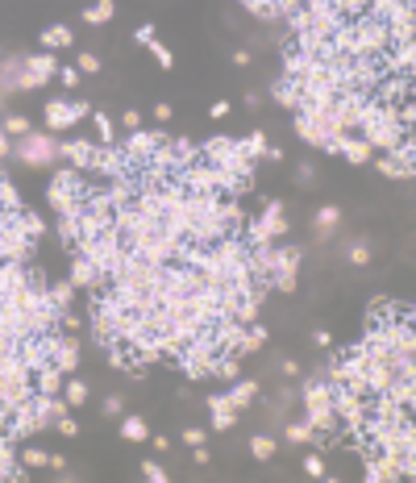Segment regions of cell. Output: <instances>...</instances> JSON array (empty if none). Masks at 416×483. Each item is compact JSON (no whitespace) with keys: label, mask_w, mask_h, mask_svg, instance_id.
Returning a JSON list of instances; mask_svg holds the SVG:
<instances>
[{"label":"cell","mask_w":416,"mask_h":483,"mask_svg":"<svg viewBox=\"0 0 416 483\" xmlns=\"http://www.w3.org/2000/svg\"><path fill=\"white\" fill-rule=\"evenodd\" d=\"M34 396V371L25 367V358L17 350L0 354V408H17Z\"/></svg>","instance_id":"cell-1"},{"label":"cell","mask_w":416,"mask_h":483,"mask_svg":"<svg viewBox=\"0 0 416 483\" xmlns=\"http://www.w3.org/2000/svg\"><path fill=\"white\" fill-rule=\"evenodd\" d=\"M84 171H75V167H63L58 176L50 179L46 188V200L50 209L58 213V217H80V209H84Z\"/></svg>","instance_id":"cell-2"},{"label":"cell","mask_w":416,"mask_h":483,"mask_svg":"<svg viewBox=\"0 0 416 483\" xmlns=\"http://www.w3.org/2000/svg\"><path fill=\"white\" fill-rule=\"evenodd\" d=\"M304 408H308V425L317 434H341L337 425V412H333V396H329V379L317 375L304 384Z\"/></svg>","instance_id":"cell-3"},{"label":"cell","mask_w":416,"mask_h":483,"mask_svg":"<svg viewBox=\"0 0 416 483\" xmlns=\"http://www.w3.org/2000/svg\"><path fill=\"white\" fill-rule=\"evenodd\" d=\"M204 163H213V167H221V171H229V176H254V159L241 150V142H233V137H213L204 150Z\"/></svg>","instance_id":"cell-4"},{"label":"cell","mask_w":416,"mask_h":483,"mask_svg":"<svg viewBox=\"0 0 416 483\" xmlns=\"http://www.w3.org/2000/svg\"><path fill=\"white\" fill-rule=\"evenodd\" d=\"M13 154L25 163V167H54L58 159H63V146L50 137V133H21L17 137V146H13Z\"/></svg>","instance_id":"cell-5"},{"label":"cell","mask_w":416,"mask_h":483,"mask_svg":"<svg viewBox=\"0 0 416 483\" xmlns=\"http://www.w3.org/2000/svg\"><path fill=\"white\" fill-rule=\"evenodd\" d=\"M246 229V246H258V242H275L279 233H287V217H283V204L279 200H271L263 213L254 221H246L241 225Z\"/></svg>","instance_id":"cell-6"},{"label":"cell","mask_w":416,"mask_h":483,"mask_svg":"<svg viewBox=\"0 0 416 483\" xmlns=\"http://www.w3.org/2000/svg\"><path fill=\"white\" fill-rule=\"evenodd\" d=\"M296 271H300V246H275V263L267 288L275 292H296Z\"/></svg>","instance_id":"cell-7"},{"label":"cell","mask_w":416,"mask_h":483,"mask_svg":"<svg viewBox=\"0 0 416 483\" xmlns=\"http://www.w3.org/2000/svg\"><path fill=\"white\" fill-rule=\"evenodd\" d=\"M179 183H184L187 192H217L221 196V171L213 167V163H187L184 171H179Z\"/></svg>","instance_id":"cell-8"},{"label":"cell","mask_w":416,"mask_h":483,"mask_svg":"<svg viewBox=\"0 0 416 483\" xmlns=\"http://www.w3.org/2000/svg\"><path fill=\"white\" fill-rule=\"evenodd\" d=\"M88 117V104H80V100H46V130H71L75 121H84Z\"/></svg>","instance_id":"cell-9"},{"label":"cell","mask_w":416,"mask_h":483,"mask_svg":"<svg viewBox=\"0 0 416 483\" xmlns=\"http://www.w3.org/2000/svg\"><path fill=\"white\" fill-rule=\"evenodd\" d=\"M163 142H167V133H158V130H134V133H125V146H121V150H125V154H130V159L141 167V163H146V159H150Z\"/></svg>","instance_id":"cell-10"},{"label":"cell","mask_w":416,"mask_h":483,"mask_svg":"<svg viewBox=\"0 0 416 483\" xmlns=\"http://www.w3.org/2000/svg\"><path fill=\"white\" fill-rule=\"evenodd\" d=\"M363 137H367V146L370 150H379V154H387L404 133H412V130H404L400 121H379V126H367V130H358Z\"/></svg>","instance_id":"cell-11"},{"label":"cell","mask_w":416,"mask_h":483,"mask_svg":"<svg viewBox=\"0 0 416 483\" xmlns=\"http://www.w3.org/2000/svg\"><path fill=\"white\" fill-rule=\"evenodd\" d=\"M329 150H333V154H341V159H350L354 167H363V163H370V154H374V150L367 146V137H363V133H346V137L329 142Z\"/></svg>","instance_id":"cell-12"},{"label":"cell","mask_w":416,"mask_h":483,"mask_svg":"<svg viewBox=\"0 0 416 483\" xmlns=\"http://www.w3.org/2000/svg\"><path fill=\"white\" fill-rule=\"evenodd\" d=\"M50 362H54L63 375H71V371L80 367V342H75V338H54V334H50Z\"/></svg>","instance_id":"cell-13"},{"label":"cell","mask_w":416,"mask_h":483,"mask_svg":"<svg viewBox=\"0 0 416 483\" xmlns=\"http://www.w3.org/2000/svg\"><path fill=\"white\" fill-rule=\"evenodd\" d=\"M34 392H42V396H63V371H58L54 362H42V367H34Z\"/></svg>","instance_id":"cell-14"},{"label":"cell","mask_w":416,"mask_h":483,"mask_svg":"<svg viewBox=\"0 0 416 483\" xmlns=\"http://www.w3.org/2000/svg\"><path fill=\"white\" fill-rule=\"evenodd\" d=\"M208 408H213V434H225V429L237 425V408L225 396H208Z\"/></svg>","instance_id":"cell-15"},{"label":"cell","mask_w":416,"mask_h":483,"mask_svg":"<svg viewBox=\"0 0 416 483\" xmlns=\"http://www.w3.org/2000/svg\"><path fill=\"white\" fill-rule=\"evenodd\" d=\"M63 159H71V167L88 176V167H92V142H88V137H75V142H63Z\"/></svg>","instance_id":"cell-16"},{"label":"cell","mask_w":416,"mask_h":483,"mask_svg":"<svg viewBox=\"0 0 416 483\" xmlns=\"http://www.w3.org/2000/svg\"><path fill=\"white\" fill-rule=\"evenodd\" d=\"M254 396H258V384H254V379H233V388L225 392V400L241 412L246 404H254Z\"/></svg>","instance_id":"cell-17"},{"label":"cell","mask_w":416,"mask_h":483,"mask_svg":"<svg viewBox=\"0 0 416 483\" xmlns=\"http://www.w3.org/2000/svg\"><path fill=\"white\" fill-rule=\"evenodd\" d=\"M71 283H75V288H100V271L80 255V259L71 263Z\"/></svg>","instance_id":"cell-18"},{"label":"cell","mask_w":416,"mask_h":483,"mask_svg":"<svg viewBox=\"0 0 416 483\" xmlns=\"http://www.w3.org/2000/svg\"><path fill=\"white\" fill-rule=\"evenodd\" d=\"M258 308H263V292H250V296H237V308H233V321L250 325L258 321Z\"/></svg>","instance_id":"cell-19"},{"label":"cell","mask_w":416,"mask_h":483,"mask_svg":"<svg viewBox=\"0 0 416 483\" xmlns=\"http://www.w3.org/2000/svg\"><path fill=\"white\" fill-rule=\"evenodd\" d=\"M25 71H34V75L50 80V75L58 71V59H54V50H42V54H25Z\"/></svg>","instance_id":"cell-20"},{"label":"cell","mask_w":416,"mask_h":483,"mask_svg":"<svg viewBox=\"0 0 416 483\" xmlns=\"http://www.w3.org/2000/svg\"><path fill=\"white\" fill-rule=\"evenodd\" d=\"M21 71H25V54H8V59H0V92L13 88Z\"/></svg>","instance_id":"cell-21"},{"label":"cell","mask_w":416,"mask_h":483,"mask_svg":"<svg viewBox=\"0 0 416 483\" xmlns=\"http://www.w3.org/2000/svg\"><path fill=\"white\" fill-rule=\"evenodd\" d=\"M337 225H341V213H337V209H333V204H324V209H317V217H313V229H317V238H329V233H333V229H337Z\"/></svg>","instance_id":"cell-22"},{"label":"cell","mask_w":416,"mask_h":483,"mask_svg":"<svg viewBox=\"0 0 416 483\" xmlns=\"http://www.w3.org/2000/svg\"><path fill=\"white\" fill-rule=\"evenodd\" d=\"M263 346H267V329H263L258 321H250V325H246V338H241V346H237V358H241V354L263 350Z\"/></svg>","instance_id":"cell-23"},{"label":"cell","mask_w":416,"mask_h":483,"mask_svg":"<svg viewBox=\"0 0 416 483\" xmlns=\"http://www.w3.org/2000/svg\"><path fill=\"white\" fill-rule=\"evenodd\" d=\"M71 42H75V34H71L67 25H46V30H42V46H46V50H67Z\"/></svg>","instance_id":"cell-24"},{"label":"cell","mask_w":416,"mask_h":483,"mask_svg":"<svg viewBox=\"0 0 416 483\" xmlns=\"http://www.w3.org/2000/svg\"><path fill=\"white\" fill-rule=\"evenodd\" d=\"M46 300L63 312V308L75 300V283H71V279H63V283H46Z\"/></svg>","instance_id":"cell-25"},{"label":"cell","mask_w":416,"mask_h":483,"mask_svg":"<svg viewBox=\"0 0 416 483\" xmlns=\"http://www.w3.org/2000/svg\"><path fill=\"white\" fill-rule=\"evenodd\" d=\"M113 13H117V4H113V0H96V4L84 8V21H88V25H108V21H113Z\"/></svg>","instance_id":"cell-26"},{"label":"cell","mask_w":416,"mask_h":483,"mask_svg":"<svg viewBox=\"0 0 416 483\" xmlns=\"http://www.w3.org/2000/svg\"><path fill=\"white\" fill-rule=\"evenodd\" d=\"M213 375H217V379H225V384L241 379V362H237V354H221V358L213 362Z\"/></svg>","instance_id":"cell-27"},{"label":"cell","mask_w":416,"mask_h":483,"mask_svg":"<svg viewBox=\"0 0 416 483\" xmlns=\"http://www.w3.org/2000/svg\"><path fill=\"white\" fill-rule=\"evenodd\" d=\"M275 100H279V104H287V109H300L304 92H300L296 80H279V84H275Z\"/></svg>","instance_id":"cell-28"},{"label":"cell","mask_w":416,"mask_h":483,"mask_svg":"<svg viewBox=\"0 0 416 483\" xmlns=\"http://www.w3.org/2000/svg\"><path fill=\"white\" fill-rule=\"evenodd\" d=\"M88 396H92V388L84 384V379H63V400L75 408V404H88Z\"/></svg>","instance_id":"cell-29"},{"label":"cell","mask_w":416,"mask_h":483,"mask_svg":"<svg viewBox=\"0 0 416 483\" xmlns=\"http://www.w3.org/2000/svg\"><path fill=\"white\" fill-rule=\"evenodd\" d=\"M374 167H379V176H387V179H412V171H416V167H400L391 154H383Z\"/></svg>","instance_id":"cell-30"},{"label":"cell","mask_w":416,"mask_h":483,"mask_svg":"<svg viewBox=\"0 0 416 483\" xmlns=\"http://www.w3.org/2000/svg\"><path fill=\"white\" fill-rule=\"evenodd\" d=\"M121 438L125 441H146L150 438V429H146L141 417H125V421H121Z\"/></svg>","instance_id":"cell-31"},{"label":"cell","mask_w":416,"mask_h":483,"mask_svg":"<svg viewBox=\"0 0 416 483\" xmlns=\"http://www.w3.org/2000/svg\"><path fill=\"white\" fill-rule=\"evenodd\" d=\"M313 434H317V429H313L308 421H296V425H287V429H283V438L291 441V446H308V441H313Z\"/></svg>","instance_id":"cell-32"},{"label":"cell","mask_w":416,"mask_h":483,"mask_svg":"<svg viewBox=\"0 0 416 483\" xmlns=\"http://www.w3.org/2000/svg\"><path fill=\"white\" fill-rule=\"evenodd\" d=\"M250 454H254L258 463H267V458L275 454V438H271V434H254V438H250Z\"/></svg>","instance_id":"cell-33"},{"label":"cell","mask_w":416,"mask_h":483,"mask_svg":"<svg viewBox=\"0 0 416 483\" xmlns=\"http://www.w3.org/2000/svg\"><path fill=\"white\" fill-rule=\"evenodd\" d=\"M92 121H96V133H100V146H117V126L104 113H92Z\"/></svg>","instance_id":"cell-34"},{"label":"cell","mask_w":416,"mask_h":483,"mask_svg":"<svg viewBox=\"0 0 416 483\" xmlns=\"http://www.w3.org/2000/svg\"><path fill=\"white\" fill-rule=\"evenodd\" d=\"M0 130L8 133V137H21V133H30V117H21V113H8V117L0 121Z\"/></svg>","instance_id":"cell-35"},{"label":"cell","mask_w":416,"mask_h":483,"mask_svg":"<svg viewBox=\"0 0 416 483\" xmlns=\"http://www.w3.org/2000/svg\"><path fill=\"white\" fill-rule=\"evenodd\" d=\"M0 209H4V213L21 209V196H17V188H13V183H8L4 176H0Z\"/></svg>","instance_id":"cell-36"},{"label":"cell","mask_w":416,"mask_h":483,"mask_svg":"<svg viewBox=\"0 0 416 483\" xmlns=\"http://www.w3.org/2000/svg\"><path fill=\"white\" fill-rule=\"evenodd\" d=\"M58 238L67 246H75L80 242V217H58Z\"/></svg>","instance_id":"cell-37"},{"label":"cell","mask_w":416,"mask_h":483,"mask_svg":"<svg viewBox=\"0 0 416 483\" xmlns=\"http://www.w3.org/2000/svg\"><path fill=\"white\" fill-rule=\"evenodd\" d=\"M341 17H358V13H367L370 8V0H329Z\"/></svg>","instance_id":"cell-38"},{"label":"cell","mask_w":416,"mask_h":483,"mask_svg":"<svg viewBox=\"0 0 416 483\" xmlns=\"http://www.w3.org/2000/svg\"><path fill=\"white\" fill-rule=\"evenodd\" d=\"M241 4H246V8H250L254 17H267V21H271V17H279L275 0H241Z\"/></svg>","instance_id":"cell-39"},{"label":"cell","mask_w":416,"mask_h":483,"mask_svg":"<svg viewBox=\"0 0 416 483\" xmlns=\"http://www.w3.org/2000/svg\"><path fill=\"white\" fill-rule=\"evenodd\" d=\"M267 146H271V142H267V137H263V133H250V137H246V142H241V150H246V154H250V159H258V154H267Z\"/></svg>","instance_id":"cell-40"},{"label":"cell","mask_w":416,"mask_h":483,"mask_svg":"<svg viewBox=\"0 0 416 483\" xmlns=\"http://www.w3.org/2000/svg\"><path fill=\"white\" fill-rule=\"evenodd\" d=\"M175 150H179V163H196V159H200V146H196V142H187V137H175Z\"/></svg>","instance_id":"cell-41"},{"label":"cell","mask_w":416,"mask_h":483,"mask_svg":"<svg viewBox=\"0 0 416 483\" xmlns=\"http://www.w3.org/2000/svg\"><path fill=\"white\" fill-rule=\"evenodd\" d=\"M150 54H154V59H158V67H175V54H171V50H167V46L158 42V38H154V42H150Z\"/></svg>","instance_id":"cell-42"},{"label":"cell","mask_w":416,"mask_h":483,"mask_svg":"<svg viewBox=\"0 0 416 483\" xmlns=\"http://www.w3.org/2000/svg\"><path fill=\"white\" fill-rule=\"evenodd\" d=\"M42 84H46V80H42V75H34V71H21V75H17V84H13V88H21V92H34V88H42Z\"/></svg>","instance_id":"cell-43"},{"label":"cell","mask_w":416,"mask_h":483,"mask_svg":"<svg viewBox=\"0 0 416 483\" xmlns=\"http://www.w3.org/2000/svg\"><path fill=\"white\" fill-rule=\"evenodd\" d=\"M21 463H25V467H46V463H50V454H46V450H38V446H30Z\"/></svg>","instance_id":"cell-44"},{"label":"cell","mask_w":416,"mask_h":483,"mask_svg":"<svg viewBox=\"0 0 416 483\" xmlns=\"http://www.w3.org/2000/svg\"><path fill=\"white\" fill-rule=\"evenodd\" d=\"M75 71H84V75H96V71H100V59L84 50V54H80V63H75Z\"/></svg>","instance_id":"cell-45"},{"label":"cell","mask_w":416,"mask_h":483,"mask_svg":"<svg viewBox=\"0 0 416 483\" xmlns=\"http://www.w3.org/2000/svg\"><path fill=\"white\" fill-rule=\"evenodd\" d=\"M54 425H58V434H63V438H75V434H80V425L71 421V412H63V417H54Z\"/></svg>","instance_id":"cell-46"},{"label":"cell","mask_w":416,"mask_h":483,"mask_svg":"<svg viewBox=\"0 0 416 483\" xmlns=\"http://www.w3.org/2000/svg\"><path fill=\"white\" fill-rule=\"evenodd\" d=\"M350 263H354V267H367V263H370L367 242H354V246H350Z\"/></svg>","instance_id":"cell-47"},{"label":"cell","mask_w":416,"mask_h":483,"mask_svg":"<svg viewBox=\"0 0 416 483\" xmlns=\"http://www.w3.org/2000/svg\"><path fill=\"white\" fill-rule=\"evenodd\" d=\"M54 75H58V84H63V88H75V84H80V71H75V67H58Z\"/></svg>","instance_id":"cell-48"},{"label":"cell","mask_w":416,"mask_h":483,"mask_svg":"<svg viewBox=\"0 0 416 483\" xmlns=\"http://www.w3.org/2000/svg\"><path fill=\"white\" fill-rule=\"evenodd\" d=\"M304 471H308L313 479H321V475H324V463H321V454H308V458H304Z\"/></svg>","instance_id":"cell-49"},{"label":"cell","mask_w":416,"mask_h":483,"mask_svg":"<svg viewBox=\"0 0 416 483\" xmlns=\"http://www.w3.org/2000/svg\"><path fill=\"white\" fill-rule=\"evenodd\" d=\"M141 475H146L150 483H163V479H167V471H163L158 463H141Z\"/></svg>","instance_id":"cell-50"},{"label":"cell","mask_w":416,"mask_h":483,"mask_svg":"<svg viewBox=\"0 0 416 483\" xmlns=\"http://www.w3.org/2000/svg\"><path fill=\"white\" fill-rule=\"evenodd\" d=\"M104 412H108V417H121V412H125V400H121V396H108V400H104Z\"/></svg>","instance_id":"cell-51"},{"label":"cell","mask_w":416,"mask_h":483,"mask_svg":"<svg viewBox=\"0 0 416 483\" xmlns=\"http://www.w3.org/2000/svg\"><path fill=\"white\" fill-rule=\"evenodd\" d=\"M204 438H208V434H204V429H196V425H191V429H184V441H187V446H204Z\"/></svg>","instance_id":"cell-52"},{"label":"cell","mask_w":416,"mask_h":483,"mask_svg":"<svg viewBox=\"0 0 416 483\" xmlns=\"http://www.w3.org/2000/svg\"><path fill=\"white\" fill-rule=\"evenodd\" d=\"M125 130H141V113H134V109H125V121H121Z\"/></svg>","instance_id":"cell-53"},{"label":"cell","mask_w":416,"mask_h":483,"mask_svg":"<svg viewBox=\"0 0 416 483\" xmlns=\"http://www.w3.org/2000/svg\"><path fill=\"white\" fill-rule=\"evenodd\" d=\"M58 321H63V329H80V325H84V321H80L75 312H67V308H63V317H58Z\"/></svg>","instance_id":"cell-54"},{"label":"cell","mask_w":416,"mask_h":483,"mask_svg":"<svg viewBox=\"0 0 416 483\" xmlns=\"http://www.w3.org/2000/svg\"><path fill=\"white\" fill-rule=\"evenodd\" d=\"M279 371H283L287 379H300V362H291V358H287V362H279Z\"/></svg>","instance_id":"cell-55"},{"label":"cell","mask_w":416,"mask_h":483,"mask_svg":"<svg viewBox=\"0 0 416 483\" xmlns=\"http://www.w3.org/2000/svg\"><path fill=\"white\" fill-rule=\"evenodd\" d=\"M134 38H138L141 46H150V42H154V25H138V34H134Z\"/></svg>","instance_id":"cell-56"},{"label":"cell","mask_w":416,"mask_h":483,"mask_svg":"<svg viewBox=\"0 0 416 483\" xmlns=\"http://www.w3.org/2000/svg\"><path fill=\"white\" fill-rule=\"evenodd\" d=\"M313 342H317L321 350H329V346H333V334H324V329H317V334H313Z\"/></svg>","instance_id":"cell-57"},{"label":"cell","mask_w":416,"mask_h":483,"mask_svg":"<svg viewBox=\"0 0 416 483\" xmlns=\"http://www.w3.org/2000/svg\"><path fill=\"white\" fill-rule=\"evenodd\" d=\"M208 113H213V117H217V121H221V117H225V113H229V100H217V104H213V109H208Z\"/></svg>","instance_id":"cell-58"},{"label":"cell","mask_w":416,"mask_h":483,"mask_svg":"<svg viewBox=\"0 0 416 483\" xmlns=\"http://www.w3.org/2000/svg\"><path fill=\"white\" fill-rule=\"evenodd\" d=\"M154 121H171V104H154Z\"/></svg>","instance_id":"cell-59"},{"label":"cell","mask_w":416,"mask_h":483,"mask_svg":"<svg viewBox=\"0 0 416 483\" xmlns=\"http://www.w3.org/2000/svg\"><path fill=\"white\" fill-rule=\"evenodd\" d=\"M4 154H13V137L0 130V159H4Z\"/></svg>","instance_id":"cell-60"}]
</instances>
